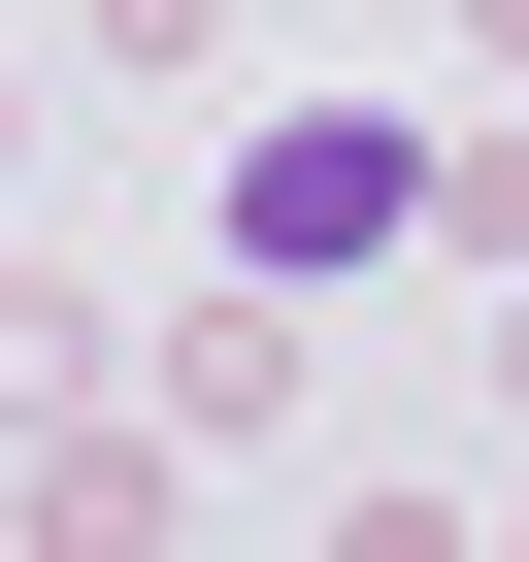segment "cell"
I'll return each instance as SVG.
<instances>
[{"label":"cell","mask_w":529,"mask_h":562,"mask_svg":"<svg viewBox=\"0 0 529 562\" xmlns=\"http://www.w3.org/2000/svg\"><path fill=\"white\" fill-rule=\"evenodd\" d=\"M397 199H430V166H397V133H364V100H331V133H264V199H232V232H264V265H364V232H397Z\"/></svg>","instance_id":"cell-1"}]
</instances>
